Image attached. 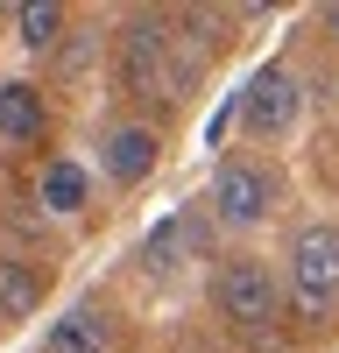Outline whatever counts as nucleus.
Listing matches in <instances>:
<instances>
[{
	"label": "nucleus",
	"instance_id": "f257e3e1",
	"mask_svg": "<svg viewBox=\"0 0 339 353\" xmlns=\"http://www.w3.org/2000/svg\"><path fill=\"white\" fill-rule=\"evenodd\" d=\"M290 311L304 332L339 325V226H297L290 241Z\"/></svg>",
	"mask_w": 339,
	"mask_h": 353
},
{
	"label": "nucleus",
	"instance_id": "f03ea898",
	"mask_svg": "<svg viewBox=\"0 0 339 353\" xmlns=\"http://www.w3.org/2000/svg\"><path fill=\"white\" fill-rule=\"evenodd\" d=\"M212 297H219V318H226L234 332H269L276 318H282V297H290V283H282L262 254H234V261L219 269Z\"/></svg>",
	"mask_w": 339,
	"mask_h": 353
},
{
	"label": "nucleus",
	"instance_id": "7ed1b4c3",
	"mask_svg": "<svg viewBox=\"0 0 339 353\" xmlns=\"http://www.w3.org/2000/svg\"><path fill=\"white\" fill-rule=\"evenodd\" d=\"M170 14H127L121 43H113V78H121L127 99H156L170 78Z\"/></svg>",
	"mask_w": 339,
	"mask_h": 353
},
{
	"label": "nucleus",
	"instance_id": "20e7f679",
	"mask_svg": "<svg viewBox=\"0 0 339 353\" xmlns=\"http://www.w3.org/2000/svg\"><path fill=\"white\" fill-rule=\"evenodd\" d=\"M282 198V176L262 156H226L212 170V219L219 226H262Z\"/></svg>",
	"mask_w": 339,
	"mask_h": 353
},
{
	"label": "nucleus",
	"instance_id": "39448f33",
	"mask_svg": "<svg viewBox=\"0 0 339 353\" xmlns=\"http://www.w3.org/2000/svg\"><path fill=\"white\" fill-rule=\"evenodd\" d=\"M297 106H304V92H297V78L282 71V64H262L247 78V92H240V128H247V141H282L297 128Z\"/></svg>",
	"mask_w": 339,
	"mask_h": 353
},
{
	"label": "nucleus",
	"instance_id": "423d86ee",
	"mask_svg": "<svg viewBox=\"0 0 339 353\" xmlns=\"http://www.w3.org/2000/svg\"><path fill=\"white\" fill-rule=\"evenodd\" d=\"M156 163H163V141H156L149 121L106 128V141H99V170L113 176V184H141V176H156Z\"/></svg>",
	"mask_w": 339,
	"mask_h": 353
},
{
	"label": "nucleus",
	"instance_id": "0eeeda50",
	"mask_svg": "<svg viewBox=\"0 0 339 353\" xmlns=\"http://www.w3.org/2000/svg\"><path fill=\"white\" fill-rule=\"evenodd\" d=\"M198 254H205V219L198 212H170V219L149 226V241H141V269L149 276H177Z\"/></svg>",
	"mask_w": 339,
	"mask_h": 353
},
{
	"label": "nucleus",
	"instance_id": "6e6552de",
	"mask_svg": "<svg viewBox=\"0 0 339 353\" xmlns=\"http://www.w3.org/2000/svg\"><path fill=\"white\" fill-rule=\"evenodd\" d=\"M106 346H113L106 304H71V311L43 332V353H106Z\"/></svg>",
	"mask_w": 339,
	"mask_h": 353
},
{
	"label": "nucleus",
	"instance_id": "1a4fd4ad",
	"mask_svg": "<svg viewBox=\"0 0 339 353\" xmlns=\"http://www.w3.org/2000/svg\"><path fill=\"white\" fill-rule=\"evenodd\" d=\"M0 134L14 141V149H43V134H50V106L36 85H0Z\"/></svg>",
	"mask_w": 339,
	"mask_h": 353
},
{
	"label": "nucleus",
	"instance_id": "9d476101",
	"mask_svg": "<svg viewBox=\"0 0 339 353\" xmlns=\"http://www.w3.org/2000/svg\"><path fill=\"white\" fill-rule=\"evenodd\" d=\"M43 290H50V276L36 269V261L0 254V325H14V318H36V311H43Z\"/></svg>",
	"mask_w": 339,
	"mask_h": 353
},
{
	"label": "nucleus",
	"instance_id": "9b49d317",
	"mask_svg": "<svg viewBox=\"0 0 339 353\" xmlns=\"http://www.w3.org/2000/svg\"><path fill=\"white\" fill-rule=\"evenodd\" d=\"M85 191H92V176H85L78 163H64V156H50V163H43L36 198L50 205V212H78V205H85Z\"/></svg>",
	"mask_w": 339,
	"mask_h": 353
},
{
	"label": "nucleus",
	"instance_id": "f8f14e48",
	"mask_svg": "<svg viewBox=\"0 0 339 353\" xmlns=\"http://www.w3.org/2000/svg\"><path fill=\"white\" fill-rule=\"evenodd\" d=\"M64 8H56V0H28V8H14V28H21V43L28 50H56L64 43Z\"/></svg>",
	"mask_w": 339,
	"mask_h": 353
},
{
	"label": "nucleus",
	"instance_id": "ddd939ff",
	"mask_svg": "<svg viewBox=\"0 0 339 353\" xmlns=\"http://www.w3.org/2000/svg\"><path fill=\"white\" fill-rule=\"evenodd\" d=\"M318 28H325V36L339 43V8H325V14H318Z\"/></svg>",
	"mask_w": 339,
	"mask_h": 353
}]
</instances>
